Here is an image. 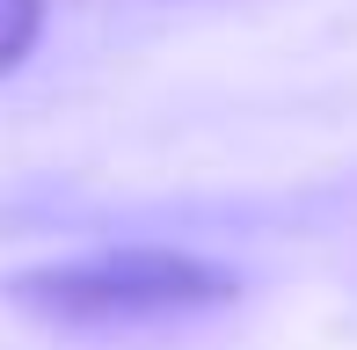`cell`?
<instances>
[{
    "label": "cell",
    "mask_w": 357,
    "mask_h": 350,
    "mask_svg": "<svg viewBox=\"0 0 357 350\" xmlns=\"http://www.w3.org/2000/svg\"><path fill=\"white\" fill-rule=\"evenodd\" d=\"M8 299L37 321L59 328H139V321H183V314L226 307L234 299V270L190 248H88L66 263H37L22 277H8Z\"/></svg>",
    "instance_id": "cell-1"
},
{
    "label": "cell",
    "mask_w": 357,
    "mask_h": 350,
    "mask_svg": "<svg viewBox=\"0 0 357 350\" xmlns=\"http://www.w3.org/2000/svg\"><path fill=\"white\" fill-rule=\"evenodd\" d=\"M44 37V0H0V73H15Z\"/></svg>",
    "instance_id": "cell-2"
}]
</instances>
